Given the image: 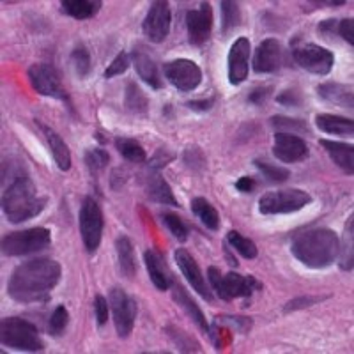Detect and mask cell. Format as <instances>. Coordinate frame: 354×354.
Masks as SVG:
<instances>
[{
    "label": "cell",
    "instance_id": "cell-1",
    "mask_svg": "<svg viewBox=\"0 0 354 354\" xmlns=\"http://www.w3.org/2000/svg\"><path fill=\"white\" fill-rule=\"evenodd\" d=\"M2 211L11 223H24L39 216L48 204V197L37 194L34 181L25 172L20 161L4 163L2 170Z\"/></svg>",
    "mask_w": 354,
    "mask_h": 354
},
{
    "label": "cell",
    "instance_id": "cell-2",
    "mask_svg": "<svg viewBox=\"0 0 354 354\" xmlns=\"http://www.w3.org/2000/svg\"><path fill=\"white\" fill-rule=\"evenodd\" d=\"M61 264L53 259L39 257L24 262L9 277V298L21 305L46 301L61 282Z\"/></svg>",
    "mask_w": 354,
    "mask_h": 354
},
{
    "label": "cell",
    "instance_id": "cell-3",
    "mask_svg": "<svg viewBox=\"0 0 354 354\" xmlns=\"http://www.w3.org/2000/svg\"><path fill=\"white\" fill-rule=\"evenodd\" d=\"M340 239L331 229H310L290 243V254L310 270H324L337 261Z\"/></svg>",
    "mask_w": 354,
    "mask_h": 354
},
{
    "label": "cell",
    "instance_id": "cell-4",
    "mask_svg": "<svg viewBox=\"0 0 354 354\" xmlns=\"http://www.w3.org/2000/svg\"><path fill=\"white\" fill-rule=\"evenodd\" d=\"M0 342L2 346L25 353H41L44 342L36 324L21 317H6L0 322Z\"/></svg>",
    "mask_w": 354,
    "mask_h": 354
},
{
    "label": "cell",
    "instance_id": "cell-5",
    "mask_svg": "<svg viewBox=\"0 0 354 354\" xmlns=\"http://www.w3.org/2000/svg\"><path fill=\"white\" fill-rule=\"evenodd\" d=\"M207 278H209L213 290L218 294V298L223 299V301H232V299L238 298H245L250 301L254 292L262 290V283L252 274L243 277V274L234 273V271L221 274L220 270L214 266H211L207 270Z\"/></svg>",
    "mask_w": 354,
    "mask_h": 354
},
{
    "label": "cell",
    "instance_id": "cell-6",
    "mask_svg": "<svg viewBox=\"0 0 354 354\" xmlns=\"http://www.w3.org/2000/svg\"><path fill=\"white\" fill-rule=\"evenodd\" d=\"M52 246V232L44 227L9 232L2 238V255L4 257H21L43 252Z\"/></svg>",
    "mask_w": 354,
    "mask_h": 354
},
{
    "label": "cell",
    "instance_id": "cell-7",
    "mask_svg": "<svg viewBox=\"0 0 354 354\" xmlns=\"http://www.w3.org/2000/svg\"><path fill=\"white\" fill-rule=\"evenodd\" d=\"M312 204V197L299 188L280 189V192H270L259 198V211L266 216L273 214H290L301 211L303 207Z\"/></svg>",
    "mask_w": 354,
    "mask_h": 354
},
{
    "label": "cell",
    "instance_id": "cell-8",
    "mask_svg": "<svg viewBox=\"0 0 354 354\" xmlns=\"http://www.w3.org/2000/svg\"><path fill=\"white\" fill-rule=\"evenodd\" d=\"M78 223H80L82 241H84L85 250L88 254H94L101 245L103 238V211L101 205L94 197H85L80 205V213H78Z\"/></svg>",
    "mask_w": 354,
    "mask_h": 354
},
{
    "label": "cell",
    "instance_id": "cell-9",
    "mask_svg": "<svg viewBox=\"0 0 354 354\" xmlns=\"http://www.w3.org/2000/svg\"><path fill=\"white\" fill-rule=\"evenodd\" d=\"M28 82L37 94L53 100L62 101L68 109H71V97L66 93L61 82V75L52 64H34L28 69Z\"/></svg>",
    "mask_w": 354,
    "mask_h": 354
},
{
    "label": "cell",
    "instance_id": "cell-10",
    "mask_svg": "<svg viewBox=\"0 0 354 354\" xmlns=\"http://www.w3.org/2000/svg\"><path fill=\"white\" fill-rule=\"evenodd\" d=\"M109 305L112 310L117 335L119 338H128L135 328V321H137V301L121 287H112L109 294Z\"/></svg>",
    "mask_w": 354,
    "mask_h": 354
},
{
    "label": "cell",
    "instance_id": "cell-11",
    "mask_svg": "<svg viewBox=\"0 0 354 354\" xmlns=\"http://www.w3.org/2000/svg\"><path fill=\"white\" fill-rule=\"evenodd\" d=\"M292 59L299 68L312 73V75H317V77L330 75L335 66L333 52L314 43H305L298 48H294Z\"/></svg>",
    "mask_w": 354,
    "mask_h": 354
},
{
    "label": "cell",
    "instance_id": "cell-12",
    "mask_svg": "<svg viewBox=\"0 0 354 354\" xmlns=\"http://www.w3.org/2000/svg\"><path fill=\"white\" fill-rule=\"evenodd\" d=\"M163 75L172 87L181 93H192L201 85L202 71L197 62L189 59H174L163 64Z\"/></svg>",
    "mask_w": 354,
    "mask_h": 354
},
{
    "label": "cell",
    "instance_id": "cell-13",
    "mask_svg": "<svg viewBox=\"0 0 354 354\" xmlns=\"http://www.w3.org/2000/svg\"><path fill=\"white\" fill-rule=\"evenodd\" d=\"M170 24H172V12H170V4L165 0H156L149 6V11L145 15L142 30L144 36L151 43H163L170 32Z\"/></svg>",
    "mask_w": 354,
    "mask_h": 354
},
{
    "label": "cell",
    "instance_id": "cell-14",
    "mask_svg": "<svg viewBox=\"0 0 354 354\" xmlns=\"http://www.w3.org/2000/svg\"><path fill=\"white\" fill-rule=\"evenodd\" d=\"M186 30L188 41L194 46H202L209 39L213 30V8L209 2H202L197 9L186 12Z\"/></svg>",
    "mask_w": 354,
    "mask_h": 354
},
{
    "label": "cell",
    "instance_id": "cell-15",
    "mask_svg": "<svg viewBox=\"0 0 354 354\" xmlns=\"http://www.w3.org/2000/svg\"><path fill=\"white\" fill-rule=\"evenodd\" d=\"M174 259L177 262V268L181 270L183 277L186 278V282L192 286V289L201 296L202 299H205L207 303L213 301V294H211L209 287L205 283V277L202 273V270L198 268L197 261L192 257L188 250L185 248H177L176 254H174Z\"/></svg>",
    "mask_w": 354,
    "mask_h": 354
},
{
    "label": "cell",
    "instance_id": "cell-16",
    "mask_svg": "<svg viewBox=\"0 0 354 354\" xmlns=\"http://www.w3.org/2000/svg\"><path fill=\"white\" fill-rule=\"evenodd\" d=\"M273 154L282 163H298L308 158L310 149L305 138L299 135L278 131L273 138Z\"/></svg>",
    "mask_w": 354,
    "mask_h": 354
},
{
    "label": "cell",
    "instance_id": "cell-17",
    "mask_svg": "<svg viewBox=\"0 0 354 354\" xmlns=\"http://www.w3.org/2000/svg\"><path fill=\"white\" fill-rule=\"evenodd\" d=\"M252 44L248 37H238L229 52V82L230 85H241L248 78Z\"/></svg>",
    "mask_w": 354,
    "mask_h": 354
},
{
    "label": "cell",
    "instance_id": "cell-18",
    "mask_svg": "<svg viewBox=\"0 0 354 354\" xmlns=\"http://www.w3.org/2000/svg\"><path fill=\"white\" fill-rule=\"evenodd\" d=\"M283 62V50L280 41L268 37L255 50L254 71L257 75H271L280 69Z\"/></svg>",
    "mask_w": 354,
    "mask_h": 354
},
{
    "label": "cell",
    "instance_id": "cell-19",
    "mask_svg": "<svg viewBox=\"0 0 354 354\" xmlns=\"http://www.w3.org/2000/svg\"><path fill=\"white\" fill-rule=\"evenodd\" d=\"M170 289H172V298L174 301L179 305V308L185 312L186 315H188L192 321L197 324L198 330L204 331L205 335H209L211 337V326H209V322L205 321V315L204 312L201 310V306L195 303V299H192V296H189L188 292H186L185 287L181 286L179 282H176L172 278V282H170Z\"/></svg>",
    "mask_w": 354,
    "mask_h": 354
},
{
    "label": "cell",
    "instance_id": "cell-20",
    "mask_svg": "<svg viewBox=\"0 0 354 354\" xmlns=\"http://www.w3.org/2000/svg\"><path fill=\"white\" fill-rule=\"evenodd\" d=\"M131 62L135 66V71H137L138 78H142V82H145L154 91H160L163 87V80H161L158 64L145 50L133 48Z\"/></svg>",
    "mask_w": 354,
    "mask_h": 354
},
{
    "label": "cell",
    "instance_id": "cell-21",
    "mask_svg": "<svg viewBox=\"0 0 354 354\" xmlns=\"http://www.w3.org/2000/svg\"><path fill=\"white\" fill-rule=\"evenodd\" d=\"M144 262L154 287H156L158 290H161V292H163V290H169L170 282H172V273L169 271V266H167L163 255H161L158 250H145Z\"/></svg>",
    "mask_w": 354,
    "mask_h": 354
},
{
    "label": "cell",
    "instance_id": "cell-22",
    "mask_svg": "<svg viewBox=\"0 0 354 354\" xmlns=\"http://www.w3.org/2000/svg\"><path fill=\"white\" fill-rule=\"evenodd\" d=\"M36 124L39 126L44 138H46V142H48L50 153H52L55 165L59 167V170H62V172H68V170L71 169V153H69L66 142L62 140L61 135H59L53 128H50L48 124H44V122L37 121V119H36Z\"/></svg>",
    "mask_w": 354,
    "mask_h": 354
},
{
    "label": "cell",
    "instance_id": "cell-23",
    "mask_svg": "<svg viewBox=\"0 0 354 354\" xmlns=\"http://www.w3.org/2000/svg\"><path fill=\"white\" fill-rule=\"evenodd\" d=\"M317 96L330 105L338 109L351 110L353 109V87L351 85L338 84V82H326L315 87Z\"/></svg>",
    "mask_w": 354,
    "mask_h": 354
},
{
    "label": "cell",
    "instance_id": "cell-24",
    "mask_svg": "<svg viewBox=\"0 0 354 354\" xmlns=\"http://www.w3.org/2000/svg\"><path fill=\"white\" fill-rule=\"evenodd\" d=\"M145 194L151 201L158 202L161 205H172V207H179V202L174 197V192L170 188L169 183L156 172V170H151L145 177Z\"/></svg>",
    "mask_w": 354,
    "mask_h": 354
},
{
    "label": "cell",
    "instance_id": "cell-25",
    "mask_svg": "<svg viewBox=\"0 0 354 354\" xmlns=\"http://www.w3.org/2000/svg\"><path fill=\"white\" fill-rule=\"evenodd\" d=\"M319 144L324 147V151L328 153V156L331 158V161H333L338 169H342L347 176H353L354 174V147L353 145L344 144V142H337V140H326V138L319 140Z\"/></svg>",
    "mask_w": 354,
    "mask_h": 354
},
{
    "label": "cell",
    "instance_id": "cell-26",
    "mask_svg": "<svg viewBox=\"0 0 354 354\" xmlns=\"http://www.w3.org/2000/svg\"><path fill=\"white\" fill-rule=\"evenodd\" d=\"M115 254H117V270L124 278L131 280L137 274V259L133 250L131 239L128 236H119L115 239Z\"/></svg>",
    "mask_w": 354,
    "mask_h": 354
},
{
    "label": "cell",
    "instance_id": "cell-27",
    "mask_svg": "<svg viewBox=\"0 0 354 354\" xmlns=\"http://www.w3.org/2000/svg\"><path fill=\"white\" fill-rule=\"evenodd\" d=\"M315 126L322 133L328 135H337V137H353L354 122L353 119L340 115H331V113H319L315 115Z\"/></svg>",
    "mask_w": 354,
    "mask_h": 354
},
{
    "label": "cell",
    "instance_id": "cell-28",
    "mask_svg": "<svg viewBox=\"0 0 354 354\" xmlns=\"http://www.w3.org/2000/svg\"><path fill=\"white\" fill-rule=\"evenodd\" d=\"M338 268L342 271H353L354 268V216L353 213L347 218L344 227V238L338 245Z\"/></svg>",
    "mask_w": 354,
    "mask_h": 354
},
{
    "label": "cell",
    "instance_id": "cell-29",
    "mask_svg": "<svg viewBox=\"0 0 354 354\" xmlns=\"http://www.w3.org/2000/svg\"><path fill=\"white\" fill-rule=\"evenodd\" d=\"M101 0H62V12L75 20H88L96 17L101 9Z\"/></svg>",
    "mask_w": 354,
    "mask_h": 354
},
{
    "label": "cell",
    "instance_id": "cell-30",
    "mask_svg": "<svg viewBox=\"0 0 354 354\" xmlns=\"http://www.w3.org/2000/svg\"><path fill=\"white\" fill-rule=\"evenodd\" d=\"M192 211L202 221L205 229L213 230V232L220 229V214L209 201H205L204 197H195L192 201Z\"/></svg>",
    "mask_w": 354,
    "mask_h": 354
},
{
    "label": "cell",
    "instance_id": "cell-31",
    "mask_svg": "<svg viewBox=\"0 0 354 354\" xmlns=\"http://www.w3.org/2000/svg\"><path fill=\"white\" fill-rule=\"evenodd\" d=\"M115 149L129 163H145V160H147V154H145V149L142 147L140 142L133 140V138H115Z\"/></svg>",
    "mask_w": 354,
    "mask_h": 354
},
{
    "label": "cell",
    "instance_id": "cell-32",
    "mask_svg": "<svg viewBox=\"0 0 354 354\" xmlns=\"http://www.w3.org/2000/svg\"><path fill=\"white\" fill-rule=\"evenodd\" d=\"M124 106L133 113H145L149 110V100H147V96L142 93V88L135 82H129L126 85Z\"/></svg>",
    "mask_w": 354,
    "mask_h": 354
},
{
    "label": "cell",
    "instance_id": "cell-33",
    "mask_svg": "<svg viewBox=\"0 0 354 354\" xmlns=\"http://www.w3.org/2000/svg\"><path fill=\"white\" fill-rule=\"evenodd\" d=\"M221 9V34L227 36L230 30L238 27L241 21V11H239L238 2H230V0H223L220 2Z\"/></svg>",
    "mask_w": 354,
    "mask_h": 354
},
{
    "label": "cell",
    "instance_id": "cell-34",
    "mask_svg": "<svg viewBox=\"0 0 354 354\" xmlns=\"http://www.w3.org/2000/svg\"><path fill=\"white\" fill-rule=\"evenodd\" d=\"M227 245L232 250H236L239 255H243L245 259H255L257 257V245H255L252 239L245 238L243 234H239L238 230H230L227 234Z\"/></svg>",
    "mask_w": 354,
    "mask_h": 354
},
{
    "label": "cell",
    "instance_id": "cell-35",
    "mask_svg": "<svg viewBox=\"0 0 354 354\" xmlns=\"http://www.w3.org/2000/svg\"><path fill=\"white\" fill-rule=\"evenodd\" d=\"M71 64L78 78L84 80V78L88 77V73L93 69V61H91V53H88L84 44L75 46V50L71 52Z\"/></svg>",
    "mask_w": 354,
    "mask_h": 354
},
{
    "label": "cell",
    "instance_id": "cell-36",
    "mask_svg": "<svg viewBox=\"0 0 354 354\" xmlns=\"http://www.w3.org/2000/svg\"><path fill=\"white\" fill-rule=\"evenodd\" d=\"M165 333L172 338V342L179 347L183 353H201V344L194 337H189L186 331L179 330L176 326H165Z\"/></svg>",
    "mask_w": 354,
    "mask_h": 354
},
{
    "label": "cell",
    "instance_id": "cell-37",
    "mask_svg": "<svg viewBox=\"0 0 354 354\" xmlns=\"http://www.w3.org/2000/svg\"><path fill=\"white\" fill-rule=\"evenodd\" d=\"M254 165L257 167L259 172L262 174V177H266L270 183H286L290 177V172L283 167H278L270 163L266 160H254Z\"/></svg>",
    "mask_w": 354,
    "mask_h": 354
},
{
    "label": "cell",
    "instance_id": "cell-38",
    "mask_svg": "<svg viewBox=\"0 0 354 354\" xmlns=\"http://www.w3.org/2000/svg\"><path fill=\"white\" fill-rule=\"evenodd\" d=\"M271 126L277 128L280 133H292V135H301L308 133V124L301 119H290V117L277 115L271 117Z\"/></svg>",
    "mask_w": 354,
    "mask_h": 354
},
{
    "label": "cell",
    "instance_id": "cell-39",
    "mask_svg": "<svg viewBox=\"0 0 354 354\" xmlns=\"http://www.w3.org/2000/svg\"><path fill=\"white\" fill-rule=\"evenodd\" d=\"M68 324H69L68 308H66L64 305H59L55 306V310H53L52 315H50L46 330H48V335H52V337H61V335H64Z\"/></svg>",
    "mask_w": 354,
    "mask_h": 354
},
{
    "label": "cell",
    "instance_id": "cell-40",
    "mask_svg": "<svg viewBox=\"0 0 354 354\" xmlns=\"http://www.w3.org/2000/svg\"><path fill=\"white\" fill-rule=\"evenodd\" d=\"M161 221H163V225L167 227V229L170 230V234H172L174 238L177 239V241L185 243L186 239H188V227H186L185 221L181 220V218L177 216V214L174 213H161Z\"/></svg>",
    "mask_w": 354,
    "mask_h": 354
},
{
    "label": "cell",
    "instance_id": "cell-41",
    "mask_svg": "<svg viewBox=\"0 0 354 354\" xmlns=\"http://www.w3.org/2000/svg\"><path fill=\"white\" fill-rule=\"evenodd\" d=\"M84 161L87 169L91 170V174H97L103 169H106L110 161V154L105 149H101V147H94V149L85 151Z\"/></svg>",
    "mask_w": 354,
    "mask_h": 354
},
{
    "label": "cell",
    "instance_id": "cell-42",
    "mask_svg": "<svg viewBox=\"0 0 354 354\" xmlns=\"http://www.w3.org/2000/svg\"><path fill=\"white\" fill-rule=\"evenodd\" d=\"M129 64H131V55H128L126 52H121L112 62H110L109 68L105 69V78L109 80V78L119 77V75L128 71Z\"/></svg>",
    "mask_w": 354,
    "mask_h": 354
},
{
    "label": "cell",
    "instance_id": "cell-43",
    "mask_svg": "<svg viewBox=\"0 0 354 354\" xmlns=\"http://www.w3.org/2000/svg\"><path fill=\"white\" fill-rule=\"evenodd\" d=\"M109 299L105 296H101V294H96V298H94V315H96V322L100 328L105 326L106 321H109Z\"/></svg>",
    "mask_w": 354,
    "mask_h": 354
},
{
    "label": "cell",
    "instance_id": "cell-44",
    "mask_svg": "<svg viewBox=\"0 0 354 354\" xmlns=\"http://www.w3.org/2000/svg\"><path fill=\"white\" fill-rule=\"evenodd\" d=\"M277 101L280 105L289 106V109H298V106L301 105L303 97L296 88H287V91H283V93L277 97Z\"/></svg>",
    "mask_w": 354,
    "mask_h": 354
},
{
    "label": "cell",
    "instance_id": "cell-45",
    "mask_svg": "<svg viewBox=\"0 0 354 354\" xmlns=\"http://www.w3.org/2000/svg\"><path fill=\"white\" fill-rule=\"evenodd\" d=\"M322 299H326V298H317V296H303V298H296L283 306V312H286V314H289V312H294V310L308 308V306L315 305V303L322 301Z\"/></svg>",
    "mask_w": 354,
    "mask_h": 354
},
{
    "label": "cell",
    "instance_id": "cell-46",
    "mask_svg": "<svg viewBox=\"0 0 354 354\" xmlns=\"http://www.w3.org/2000/svg\"><path fill=\"white\" fill-rule=\"evenodd\" d=\"M216 322H223V324H229L234 330L246 333L252 328V319L250 317H230V315H223V317H218Z\"/></svg>",
    "mask_w": 354,
    "mask_h": 354
},
{
    "label": "cell",
    "instance_id": "cell-47",
    "mask_svg": "<svg viewBox=\"0 0 354 354\" xmlns=\"http://www.w3.org/2000/svg\"><path fill=\"white\" fill-rule=\"evenodd\" d=\"M354 24H353V18H346V20H338L337 25V34L346 41L349 46L354 44Z\"/></svg>",
    "mask_w": 354,
    "mask_h": 354
},
{
    "label": "cell",
    "instance_id": "cell-48",
    "mask_svg": "<svg viewBox=\"0 0 354 354\" xmlns=\"http://www.w3.org/2000/svg\"><path fill=\"white\" fill-rule=\"evenodd\" d=\"M174 160V154L169 153L167 149H158L156 154H154L153 158H151L149 161V169L151 170H160L163 169V167H167L170 163V161Z\"/></svg>",
    "mask_w": 354,
    "mask_h": 354
},
{
    "label": "cell",
    "instance_id": "cell-49",
    "mask_svg": "<svg viewBox=\"0 0 354 354\" xmlns=\"http://www.w3.org/2000/svg\"><path fill=\"white\" fill-rule=\"evenodd\" d=\"M185 161L188 163L189 167L197 169V167H204L205 158L198 147H195V145L192 147V145H189V147H186V151H185Z\"/></svg>",
    "mask_w": 354,
    "mask_h": 354
},
{
    "label": "cell",
    "instance_id": "cell-50",
    "mask_svg": "<svg viewBox=\"0 0 354 354\" xmlns=\"http://www.w3.org/2000/svg\"><path fill=\"white\" fill-rule=\"evenodd\" d=\"M270 94H271V87H257L250 93L248 101L252 103V105H262V103L270 97Z\"/></svg>",
    "mask_w": 354,
    "mask_h": 354
},
{
    "label": "cell",
    "instance_id": "cell-51",
    "mask_svg": "<svg viewBox=\"0 0 354 354\" xmlns=\"http://www.w3.org/2000/svg\"><path fill=\"white\" fill-rule=\"evenodd\" d=\"M255 186H257V183H255L254 177L250 176H243L236 181V189L241 192V194H252L255 189Z\"/></svg>",
    "mask_w": 354,
    "mask_h": 354
},
{
    "label": "cell",
    "instance_id": "cell-52",
    "mask_svg": "<svg viewBox=\"0 0 354 354\" xmlns=\"http://www.w3.org/2000/svg\"><path fill=\"white\" fill-rule=\"evenodd\" d=\"M337 25H338V20H324L319 24L317 30L324 37H330L333 36V34H337Z\"/></svg>",
    "mask_w": 354,
    "mask_h": 354
},
{
    "label": "cell",
    "instance_id": "cell-53",
    "mask_svg": "<svg viewBox=\"0 0 354 354\" xmlns=\"http://www.w3.org/2000/svg\"><path fill=\"white\" fill-rule=\"evenodd\" d=\"M214 105V97H209V100H201V101H189L188 109L198 110V112H207L211 110V106Z\"/></svg>",
    "mask_w": 354,
    "mask_h": 354
}]
</instances>
